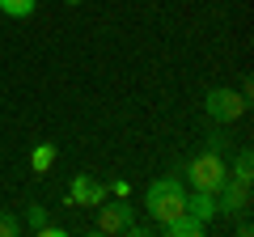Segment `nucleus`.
<instances>
[{"label":"nucleus","mask_w":254,"mask_h":237,"mask_svg":"<svg viewBox=\"0 0 254 237\" xmlns=\"http://www.w3.org/2000/svg\"><path fill=\"white\" fill-rule=\"evenodd\" d=\"M187 212H190V216H199L203 225H208V220L220 212V208H216V195H212V191H195V195H187Z\"/></svg>","instance_id":"nucleus-7"},{"label":"nucleus","mask_w":254,"mask_h":237,"mask_svg":"<svg viewBox=\"0 0 254 237\" xmlns=\"http://www.w3.org/2000/svg\"><path fill=\"white\" fill-rule=\"evenodd\" d=\"M225 178H229V161H225V153H216V148H203V153H195L187 161V182L195 186V191H212L216 195L220 186H225Z\"/></svg>","instance_id":"nucleus-2"},{"label":"nucleus","mask_w":254,"mask_h":237,"mask_svg":"<svg viewBox=\"0 0 254 237\" xmlns=\"http://www.w3.org/2000/svg\"><path fill=\"white\" fill-rule=\"evenodd\" d=\"M51 161H55V148H51V144L34 148V170H38V174H43V170H47V165H51Z\"/></svg>","instance_id":"nucleus-13"},{"label":"nucleus","mask_w":254,"mask_h":237,"mask_svg":"<svg viewBox=\"0 0 254 237\" xmlns=\"http://www.w3.org/2000/svg\"><path fill=\"white\" fill-rule=\"evenodd\" d=\"M144 208H148V216L157 220V229L170 225L174 216H182V212H187V186H182V178H157V182H148Z\"/></svg>","instance_id":"nucleus-1"},{"label":"nucleus","mask_w":254,"mask_h":237,"mask_svg":"<svg viewBox=\"0 0 254 237\" xmlns=\"http://www.w3.org/2000/svg\"><path fill=\"white\" fill-rule=\"evenodd\" d=\"M203 110H208V118L212 123H237V118L250 110V98H246L242 89H229V85H216V89H208L203 93Z\"/></svg>","instance_id":"nucleus-3"},{"label":"nucleus","mask_w":254,"mask_h":237,"mask_svg":"<svg viewBox=\"0 0 254 237\" xmlns=\"http://www.w3.org/2000/svg\"><path fill=\"white\" fill-rule=\"evenodd\" d=\"M161 233H170V237H199L203 233V220L190 216V212H182V216H174L170 225H161Z\"/></svg>","instance_id":"nucleus-8"},{"label":"nucleus","mask_w":254,"mask_h":237,"mask_svg":"<svg viewBox=\"0 0 254 237\" xmlns=\"http://www.w3.org/2000/svg\"><path fill=\"white\" fill-rule=\"evenodd\" d=\"M216 208L225 212V216H250V182L225 178V186L216 191Z\"/></svg>","instance_id":"nucleus-5"},{"label":"nucleus","mask_w":254,"mask_h":237,"mask_svg":"<svg viewBox=\"0 0 254 237\" xmlns=\"http://www.w3.org/2000/svg\"><path fill=\"white\" fill-rule=\"evenodd\" d=\"M225 144H229V140H225V131H212V136H208V148H216V153H225Z\"/></svg>","instance_id":"nucleus-15"},{"label":"nucleus","mask_w":254,"mask_h":237,"mask_svg":"<svg viewBox=\"0 0 254 237\" xmlns=\"http://www.w3.org/2000/svg\"><path fill=\"white\" fill-rule=\"evenodd\" d=\"M106 186H102V182H93V178H76V182H72V203H85V208H98V203L102 199H106Z\"/></svg>","instance_id":"nucleus-6"},{"label":"nucleus","mask_w":254,"mask_h":237,"mask_svg":"<svg viewBox=\"0 0 254 237\" xmlns=\"http://www.w3.org/2000/svg\"><path fill=\"white\" fill-rule=\"evenodd\" d=\"M136 225L131 220V208H127V199H102L98 203V220H93V229L98 233H106V237H115V233H127V229Z\"/></svg>","instance_id":"nucleus-4"},{"label":"nucleus","mask_w":254,"mask_h":237,"mask_svg":"<svg viewBox=\"0 0 254 237\" xmlns=\"http://www.w3.org/2000/svg\"><path fill=\"white\" fill-rule=\"evenodd\" d=\"M38 0H0V17H30Z\"/></svg>","instance_id":"nucleus-9"},{"label":"nucleus","mask_w":254,"mask_h":237,"mask_svg":"<svg viewBox=\"0 0 254 237\" xmlns=\"http://www.w3.org/2000/svg\"><path fill=\"white\" fill-rule=\"evenodd\" d=\"M237 233H242V237H250V233H254V225H250V216H237Z\"/></svg>","instance_id":"nucleus-16"},{"label":"nucleus","mask_w":254,"mask_h":237,"mask_svg":"<svg viewBox=\"0 0 254 237\" xmlns=\"http://www.w3.org/2000/svg\"><path fill=\"white\" fill-rule=\"evenodd\" d=\"M21 229L26 225H21L13 212H0V237H21Z\"/></svg>","instance_id":"nucleus-12"},{"label":"nucleus","mask_w":254,"mask_h":237,"mask_svg":"<svg viewBox=\"0 0 254 237\" xmlns=\"http://www.w3.org/2000/svg\"><path fill=\"white\" fill-rule=\"evenodd\" d=\"M64 4H85V0H64Z\"/></svg>","instance_id":"nucleus-18"},{"label":"nucleus","mask_w":254,"mask_h":237,"mask_svg":"<svg viewBox=\"0 0 254 237\" xmlns=\"http://www.w3.org/2000/svg\"><path fill=\"white\" fill-rule=\"evenodd\" d=\"M26 225H30V233H38V229L47 225V208L43 203H26Z\"/></svg>","instance_id":"nucleus-11"},{"label":"nucleus","mask_w":254,"mask_h":237,"mask_svg":"<svg viewBox=\"0 0 254 237\" xmlns=\"http://www.w3.org/2000/svg\"><path fill=\"white\" fill-rule=\"evenodd\" d=\"M106 191L115 195V199H131V182H110Z\"/></svg>","instance_id":"nucleus-14"},{"label":"nucleus","mask_w":254,"mask_h":237,"mask_svg":"<svg viewBox=\"0 0 254 237\" xmlns=\"http://www.w3.org/2000/svg\"><path fill=\"white\" fill-rule=\"evenodd\" d=\"M229 178L254 182V153H250V148H242V153H237V161H233V174H229Z\"/></svg>","instance_id":"nucleus-10"},{"label":"nucleus","mask_w":254,"mask_h":237,"mask_svg":"<svg viewBox=\"0 0 254 237\" xmlns=\"http://www.w3.org/2000/svg\"><path fill=\"white\" fill-rule=\"evenodd\" d=\"M38 233H43V237H64V229H60V225H43Z\"/></svg>","instance_id":"nucleus-17"}]
</instances>
